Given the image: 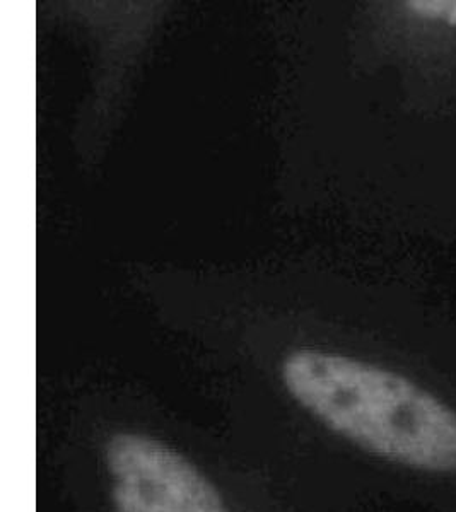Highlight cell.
<instances>
[{
    "mask_svg": "<svg viewBox=\"0 0 456 512\" xmlns=\"http://www.w3.org/2000/svg\"><path fill=\"white\" fill-rule=\"evenodd\" d=\"M105 460L117 512H229L197 466L152 437L115 434Z\"/></svg>",
    "mask_w": 456,
    "mask_h": 512,
    "instance_id": "7a4b0ae2",
    "label": "cell"
},
{
    "mask_svg": "<svg viewBox=\"0 0 456 512\" xmlns=\"http://www.w3.org/2000/svg\"><path fill=\"white\" fill-rule=\"evenodd\" d=\"M287 393L359 448L422 472H456V412L383 367L322 350L282 362Z\"/></svg>",
    "mask_w": 456,
    "mask_h": 512,
    "instance_id": "6da1fadb",
    "label": "cell"
}]
</instances>
